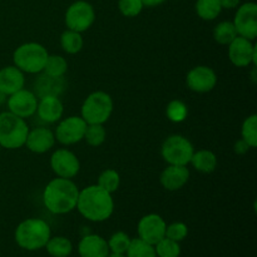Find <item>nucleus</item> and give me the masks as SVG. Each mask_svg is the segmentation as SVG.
<instances>
[{"label": "nucleus", "mask_w": 257, "mask_h": 257, "mask_svg": "<svg viewBox=\"0 0 257 257\" xmlns=\"http://www.w3.org/2000/svg\"><path fill=\"white\" fill-rule=\"evenodd\" d=\"M79 191L69 178H54L43 191V203L53 215H67L77 207Z\"/></svg>", "instance_id": "1"}, {"label": "nucleus", "mask_w": 257, "mask_h": 257, "mask_svg": "<svg viewBox=\"0 0 257 257\" xmlns=\"http://www.w3.org/2000/svg\"><path fill=\"white\" fill-rule=\"evenodd\" d=\"M75 208L88 221L103 222L113 215L114 201L112 193L104 191L98 185H92L79 191Z\"/></svg>", "instance_id": "2"}, {"label": "nucleus", "mask_w": 257, "mask_h": 257, "mask_svg": "<svg viewBox=\"0 0 257 257\" xmlns=\"http://www.w3.org/2000/svg\"><path fill=\"white\" fill-rule=\"evenodd\" d=\"M15 242L27 251H37L45 247L52 237V231L47 221L42 218H27L18 225L15 230Z\"/></svg>", "instance_id": "3"}, {"label": "nucleus", "mask_w": 257, "mask_h": 257, "mask_svg": "<svg viewBox=\"0 0 257 257\" xmlns=\"http://www.w3.org/2000/svg\"><path fill=\"white\" fill-rule=\"evenodd\" d=\"M49 53L44 45L35 42L24 43L15 49L13 54L14 65L23 73L40 74L44 69Z\"/></svg>", "instance_id": "4"}, {"label": "nucleus", "mask_w": 257, "mask_h": 257, "mask_svg": "<svg viewBox=\"0 0 257 257\" xmlns=\"http://www.w3.org/2000/svg\"><path fill=\"white\" fill-rule=\"evenodd\" d=\"M29 127L23 118L4 112L0 114V146L7 150H18L25 145Z\"/></svg>", "instance_id": "5"}, {"label": "nucleus", "mask_w": 257, "mask_h": 257, "mask_svg": "<svg viewBox=\"0 0 257 257\" xmlns=\"http://www.w3.org/2000/svg\"><path fill=\"white\" fill-rule=\"evenodd\" d=\"M113 112V100L103 90L93 92L85 98L80 109V117L87 124H104Z\"/></svg>", "instance_id": "6"}, {"label": "nucleus", "mask_w": 257, "mask_h": 257, "mask_svg": "<svg viewBox=\"0 0 257 257\" xmlns=\"http://www.w3.org/2000/svg\"><path fill=\"white\" fill-rule=\"evenodd\" d=\"M195 148L188 138L181 135H172L167 137L161 148L162 158L168 165L187 166L191 162Z\"/></svg>", "instance_id": "7"}, {"label": "nucleus", "mask_w": 257, "mask_h": 257, "mask_svg": "<svg viewBox=\"0 0 257 257\" xmlns=\"http://www.w3.org/2000/svg\"><path fill=\"white\" fill-rule=\"evenodd\" d=\"M95 20L94 8L84 0L73 3L65 12V25L74 32H87Z\"/></svg>", "instance_id": "8"}, {"label": "nucleus", "mask_w": 257, "mask_h": 257, "mask_svg": "<svg viewBox=\"0 0 257 257\" xmlns=\"http://www.w3.org/2000/svg\"><path fill=\"white\" fill-rule=\"evenodd\" d=\"M87 123L82 117L78 115H70L59 120L57 128L54 131L55 141L64 146H72L83 141L84 137Z\"/></svg>", "instance_id": "9"}, {"label": "nucleus", "mask_w": 257, "mask_h": 257, "mask_svg": "<svg viewBox=\"0 0 257 257\" xmlns=\"http://www.w3.org/2000/svg\"><path fill=\"white\" fill-rule=\"evenodd\" d=\"M50 167L57 177L72 180L79 173L80 162L72 151L67 148H60L53 152L50 157Z\"/></svg>", "instance_id": "10"}, {"label": "nucleus", "mask_w": 257, "mask_h": 257, "mask_svg": "<svg viewBox=\"0 0 257 257\" xmlns=\"http://www.w3.org/2000/svg\"><path fill=\"white\" fill-rule=\"evenodd\" d=\"M237 35L253 40L257 37V5L245 3L237 9L233 19Z\"/></svg>", "instance_id": "11"}, {"label": "nucleus", "mask_w": 257, "mask_h": 257, "mask_svg": "<svg viewBox=\"0 0 257 257\" xmlns=\"http://www.w3.org/2000/svg\"><path fill=\"white\" fill-rule=\"evenodd\" d=\"M256 47L252 40L237 35L228 44V58L235 67L246 68L250 64H256Z\"/></svg>", "instance_id": "12"}, {"label": "nucleus", "mask_w": 257, "mask_h": 257, "mask_svg": "<svg viewBox=\"0 0 257 257\" xmlns=\"http://www.w3.org/2000/svg\"><path fill=\"white\" fill-rule=\"evenodd\" d=\"M7 104L10 113L25 119V118L33 117L37 113L38 97L34 92L23 88L9 95Z\"/></svg>", "instance_id": "13"}, {"label": "nucleus", "mask_w": 257, "mask_h": 257, "mask_svg": "<svg viewBox=\"0 0 257 257\" xmlns=\"http://www.w3.org/2000/svg\"><path fill=\"white\" fill-rule=\"evenodd\" d=\"M167 223L157 213L143 216L137 225V233L141 240L155 246L166 235Z\"/></svg>", "instance_id": "14"}, {"label": "nucleus", "mask_w": 257, "mask_h": 257, "mask_svg": "<svg viewBox=\"0 0 257 257\" xmlns=\"http://www.w3.org/2000/svg\"><path fill=\"white\" fill-rule=\"evenodd\" d=\"M186 84L192 92L208 93L217 84V74L207 65H197L187 73Z\"/></svg>", "instance_id": "15"}, {"label": "nucleus", "mask_w": 257, "mask_h": 257, "mask_svg": "<svg viewBox=\"0 0 257 257\" xmlns=\"http://www.w3.org/2000/svg\"><path fill=\"white\" fill-rule=\"evenodd\" d=\"M55 145V136L52 130L47 127H37L27 136L25 145L28 150L37 155H43L52 150Z\"/></svg>", "instance_id": "16"}, {"label": "nucleus", "mask_w": 257, "mask_h": 257, "mask_svg": "<svg viewBox=\"0 0 257 257\" xmlns=\"http://www.w3.org/2000/svg\"><path fill=\"white\" fill-rule=\"evenodd\" d=\"M190 180V170L187 166L168 165L160 176L162 187L167 191H178Z\"/></svg>", "instance_id": "17"}, {"label": "nucleus", "mask_w": 257, "mask_h": 257, "mask_svg": "<svg viewBox=\"0 0 257 257\" xmlns=\"http://www.w3.org/2000/svg\"><path fill=\"white\" fill-rule=\"evenodd\" d=\"M64 107L57 95H45L38 99L37 114L43 122L57 123L62 119Z\"/></svg>", "instance_id": "18"}, {"label": "nucleus", "mask_w": 257, "mask_h": 257, "mask_svg": "<svg viewBox=\"0 0 257 257\" xmlns=\"http://www.w3.org/2000/svg\"><path fill=\"white\" fill-rule=\"evenodd\" d=\"M80 257H108L109 247L107 240L99 235H85L78 243Z\"/></svg>", "instance_id": "19"}, {"label": "nucleus", "mask_w": 257, "mask_h": 257, "mask_svg": "<svg viewBox=\"0 0 257 257\" xmlns=\"http://www.w3.org/2000/svg\"><path fill=\"white\" fill-rule=\"evenodd\" d=\"M25 84L24 73L15 65H9L0 69V90L10 95L23 89Z\"/></svg>", "instance_id": "20"}, {"label": "nucleus", "mask_w": 257, "mask_h": 257, "mask_svg": "<svg viewBox=\"0 0 257 257\" xmlns=\"http://www.w3.org/2000/svg\"><path fill=\"white\" fill-rule=\"evenodd\" d=\"M65 87H67V83H65L64 77L55 78L43 73L35 80L34 93L38 97V99L45 97V95H57V97H59L64 92Z\"/></svg>", "instance_id": "21"}, {"label": "nucleus", "mask_w": 257, "mask_h": 257, "mask_svg": "<svg viewBox=\"0 0 257 257\" xmlns=\"http://www.w3.org/2000/svg\"><path fill=\"white\" fill-rule=\"evenodd\" d=\"M191 165L201 173H212L217 167V156L210 150H200L193 152Z\"/></svg>", "instance_id": "22"}, {"label": "nucleus", "mask_w": 257, "mask_h": 257, "mask_svg": "<svg viewBox=\"0 0 257 257\" xmlns=\"http://www.w3.org/2000/svg\"><path fill=\"white\" fill-rule=\"evenodd\" d=\"M45 248L52 257H69L73 251V245L69 238L64 236H55L48 240Z\"/></svg>", "instance_id": "23"}, {"label": "nucleus", "mask_w": 257, "mask_h": 257, "mask_svg": "<svg viewBox=\"0 0 257 257\" xmlns=\"http://www.w3.org/2000/svg\"><path fill=\"white\" fill-rule=\"evenodd\" d=\"M83 44L84 42H83L82 33L67 29L65 32H63L62 37H60V45L67 54L73 55L79 53L82 50Z\"/></svg>", "instance_id": "24"}, {"label": "nucleus", "mask_w": 257, "mask_h": 257, "mask_svg": "<svg viewBox=\"0 0 257 257\" xmlns=\"http://www.w3.org/2000/svg\"><path fill=\"white\" fill-rule=\"evenodd\" d=\"M222 12L220 0H197L196 13L202 20H215Z\"/></svg>", "instance_id": "25"}, {"label": "nucleus", "mask_w": 257, "mask_h": 257, "mask_svg": "<svg viewBox=\"0 0 257 257\" xmlns=\"http://www.w3.org/2000/svg\"><path fill=\"white\" fill-rule=\"evenodd\" d=\"M68 70V62L62 55H49L47 63L44 65V69L42 73H45L50 77L60 78L64 77Z\"/></svg>", "instance_id": "26"}, {"label": "nucleus", "mask_w": 257, "mask_h": 257, "mask_svg": "<svg viewBox=\"0 0 257 257\" xmlns=\"http://www.w3.org/2000/svg\"><path fill=\"white\" fill-rule=\"evenodd\" d=\"M237 37V32L232 22H221L213 29V38L221 45H228Z\"/></svg>", "instance_id": "27"}, {"label": "nucleus", "mask_w": 257, "mask_h": 257, "mask_svg": "<svg viewBox=\"0 0 257 257\" xmlns=\"http://www.w3.org/2000/svg\"><path fill=\"white\" fill-rule=\"evenodd\" d=\"M127 257H157L156 255L155 246L151 243L146 242V241L141 240L140 237L132 238L128 247L127 252H125Z\"/></svg>", "instance_id": "28"}, {"label": "nucleus", "mask_w": 257, "mask_h": 257, "mask_svg": "<svg viewBox=\"0 0 257 257\" xmlns=\"http://www.w3.org/2000/svg\"><path fill=\"white\" fill-rule=\"evenodd\" d=\"M105 138H107V131L103 124H87L83 140L90 147H99L104 143Z\"/></svg>", "instance_id": "29"}, {"label": "nucleus", "mask_w": 257, "mask_h": 257, "mask_svg": "<svg viewBox=\"0 0 257 257\" xmlns=\"http://www.w3.org/2000/svg\"><path fill=\"white\" fill-rule=\"evenodd\" d=\"M98 186L109 193H114L119 188L120 176L115 170H105L98 177Z\"/></svg>", "instance_id": "30"}, {"label": "nucleus", "mask_w": 257, "mask_h": 257, "mask_svg": "<svg viewBox=\"0 0 257 257\" xmlns=\"http://www.w3.org/2000/svg\"><path fill=\"white\" fill-rule=\"evenodd\" d=\"M241 136L242 140L250 146L251 148L257 147V115L251 114L243 120L241 127Z\"/></svg>", "instance_id": "31"}, {"label": "nucleus", "mask_w": 257, "mask_h": 257, "mask_svg": "<svg viewBox=\"0 0 257 257\" xmlns=\"http://www.w3.org/2000/svg\"><path fill=\"white\" fill-rule=\"evenodd\" d=\"M132 238L127 235L123 231H118V232H114L109 237L108 242V247H109L110 253H122V255H125L128 247H130V243Z\"/></svg>", "instance_id": "32"}, {"label": "nucleus", "mask_w": 257, "mask_h": 257, "mask_svg": "<svg viewBox=\"0 0 257 257\" xmlns=\"http://www.w3.org/2000/svg\"><path fill=\"white\" fill-rule=\"evenodd\" d=\"M166 114L167 118L173 123H181L187 118L188 108L182 100L173 99L171 100L166 108Z\"/></svg>", "instance_id": "33"}, {"label": "nucleus", "mask_w": 257, "mask_h": 257, "mask_svg": "<svg viewBox=\"0 0 257 257\" xmlns=\"http://www.w3.org/2000/svg\"><path fill=\"white\" fill-rule=\"evenodd\" d=\"M156 255L157 257H180L181 246L180 242L163 237L155 245Z\"/></svg>", "instance_id": "34"}, {"label": "nucleus", "mask_w": 257, "mask_h": 257, "mask_svg": "<svg viewBox=\"0 0 257 257\" xmlns=\"http://www.w3.org/2000/svg\"><path fill=\"white\" fill-rule=\"evenodd\" d=\"M120 14L125 18H135L141 14L142 9L145 8L142 0H119L118 2Z\"/></svg>", "instance_id": "35"}, {"label": "nucleus", "mask_w": 257, "mask_h": 257, "mask_svg": "<svg viewBox=\"0 0 257 257\" xmlns=\"http://www.w3.org/2000/svg\"><path fill=\"white\" fill-rule=\"evenodd\" d=\"M188 235V227L186 223L183 222H172L166 227V235L165 237L170 238V240L176 241V242H181L185 240Z\"/></svg>", "instance_id": "36"}, {"label": "nucleus", "mask_w": 257, "mask_h": 257, "mask_svg": "<svg viewBox=\"0 0 257 257\" xmlns=\"http://www.w3.org/2000/svg\"><path fill=\"white\" fill-rule=\"evenodd\" d=\"M248 150H251V147L242 140V138L238 140L237 142L235 143V146H233V151H235V153H237V155H245V153L248 152Z\"/></svg>", "instance_id": "37"}, {"label": "nucleus", "mask_w": 257, "mask_h": 257, "mask_svg": "<svg viewBox=\"0 0 257 257\" xmlns=\"http://www.w3.org/2000/svg\"><path fill=\"white\" fill-rule=\"evenodd\" d=\"M222 9H233L240 4V0H220Z\"/></svg>", "instance_id": "38"}, {"label": "nucleus", "mask_w": 257, "mask_h": 257, "mask_svg": "<svg viewBox=\"0 0 257 257\" xmlns=\"http://www.w3.org/2000/svg\"><path fill=\"white\" fill-rule=\"evenodd\" d=\"M165 2L166 0H142L145 7H157V5H161Z\"/></svg>", "instance_id": "39"}, {"label": "nucleus", "mask_w": 257, "mask_h": 257, "mask_svg": "<svg viewBox=\"0 0 257 257\" xmlns=\"http://www.w3.org/2000/svg\"><path fill=\"white\" fill-rule=\"evenodd\" d=\"M7 97H8V95L4 94V93H3L2 90H0V105H3L5 102H7V99H8Z\"/></svg>", "instance_id": "40"}, {"label": "nucleus", "mask_w": 257, "mask_h": 257, "mask_svg": "<svg viewBox=\"0 0 257 257\" xmlns=\"http://www.w3.org/2000/svg\"><path fill=\"white\" fill-rule=\"evenodd\" d=\"M108 257H127L125 255H122V253H109Z\"/></svg>", "instance_id": "41"}, {"label": "nucleus", "mask_w": 257, "mask_h": 257, "mask_svg": "<svg viewBox=\"0 0 257 257\" xmlns=\"http://www.w3.org/2000/svg\"><path fill=\"white\" fill-rule=\"evenodd\" d=\"M0 148H2V146H0Z\"/></svg>", "instance_id": "42"}]
</instances>
